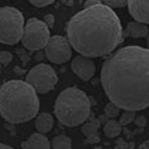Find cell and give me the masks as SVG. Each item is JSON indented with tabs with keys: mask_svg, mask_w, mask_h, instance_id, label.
I'll list each match as a JSON object with an SVG mask.
<instances>
[{
	"mask_svg": "<svg viewBox=\"0 0 149 149\" xmlns=\"http://www.w3.org/2000/svg\"><path fill=\"white\" fill-rule=\"evenodd\" d=\"M100 81L107 97L124 110L149 107V49L138 45L120 48L102 67Z\"/></svg>",
	"mask_w": 149,
	"mask_h": 149,
	"instance_id": "1",
	"label": "cell"
},
{
	"mask_svg": "<svg viewBox=\"0 0 149 149\" xmlns=\"http://www.w3.org/2000/svg\"><path fill=\"white\" fill-rule=\"evenodd\" d=\"M67 35L74 50L90 59L110 54L123 41L119 16L104 4L73 15L67 24Z\"/></svg>",
	"mask_w": 149,
	"mask_h": 149,
	"instance_id": "2",
	"label": "cell"
},
{
	"mask_svg": "<svg viewBox=\"0 0 149 149\" xmlns=\"http://www.w3.org/2000/svg\"><path fill=\"white\" fill-rule=\"evenodd\" d=\"M36 90L26 81L9 80L0 86V115L11 124L25 123L38 115Z\"/></svg>",
	"mask_w": 149,
	"mask_h": 149,
	"instance_id": "3",
	"label": "cell"
},
{
	"mask_svg": "<svg viewBox=\"0 0 149 149\" xmlns=\"http://www.w3.org/2000/svg\"><path fill=\"white\" fill-rule=\"evenodd\" d=\"M54 113L64 127H78L84 124L90 115V99L79 88H67L59 94L54 104Z\"/></svg>",
	"mask_w": 149,
	"mask_h": 149,
	"instance_id": "4",
	"label": "cell"
},
{
	"mask_svg": "<svg viewBox=\"0 0 149 149\" xmlns=\"http://www.w3.org/2000/svg\"><path fill=\"white\" fill-rule=\"evenodd\" d=\"M24 16L16 8H0V43L13 45L19 43L24 33Z\"/></svg>",
	"mask_w": 149,
	"mask_h": 149,
	"instance_id": "5",
	"label": "cell"
},
{
	"mask_svg": "<svg viewBox=\"0 0 149 149\" xmlns=\"http://www.w3.org/2000/svg\"><path fill=\"white\" fill-rule=\"evenodd\" d=\"M50 38V31L47 24L39 19L31 18L24 26L22 43L29 50L36 52L47 47Z\"/></svg>",
	"mask_w": 149,
	"mask_h": 149,
	"instance_id": "6",
	"label": "cell"
},
{
	"mask_svg": "<svg viewBox=\"0 0 149 149\" xmlns=\"http://www.w3.org/2000/svg\"><path fill=\"white\" fill-rule=\"evenodd\" d=\"M25 81L36 90V93L45 94L55 88L58 83V75L50 65L39 64L26 74Z\"/></svg>",
	"mask_w": 149,
	"mask_h": 149,
	"instance_id": "7",
	"label": "cell"
},
{
	"mask_svg": "<svg viewBox=\"0 0 149 149\" xmlns=\"http://www.w3.org/2000/svg\"><path fill=\"white\" fill-rule=\"evenodd\" d=\"M45 55L54 64H63L72 58V45L69 40L61 35L52 36L45 47Z\"/></svg>",
	"mask_w": 149,
	"mask_h": 149,
	"instance_id": "8",
	"label": "cell"
},
{
	"mask_svg": "<svg viewBox=\"0 0 149 149\" xmlns=\"http://www.w3.org/2000/svg\"><path fill=\"white\" fill-rule=\"evenodd\" d=\"M72 70L81 80L88 81L92 79L95 73V64L90 58L78 55L72 61Z\"/></svg>",
	"mask_w": 149,
	"mask_h": 149,
	"instance_id": "9",
	"label": "cell"
},
{
	"mask_svg": "<svg viewBox=\"0 0 149 149\" xmlns=\"http://www.w3.org/2000/svg\"><path fill=\"white\" fill-rule=\"evenodd\" d=\"M128 10L139 23L149 24V0H128Z\"/></svg>",
	"mask_w": 149,
	"mask_h": 149,
	"instance_id": "10",
	"label": "cell"
},
{
	"mask_svg": "<svg viewBox=\"0 0 149 149\" xmlns=\"http://www.w3.org/2000/svg\"><path fill=\"white\" fill-rule=\"evenodd\" d=\"M23 149H50L52 143H49L48 138L43 133H34L28 138L26 142L22 143Z\"/></svg>",
	"mask_w": 149,
	"mask_h": 149,
	"instance_id": "11",
	"label": "cell"
},
{
	"mask_svg": "<svg viewBox=\"0 0 149 149\" xmlns=\"http://www.w3.org/2000/svg\"><path fill=\"white\" fill-rule=\"evenodd\" d=\"M54 125V119L49 113H40L35 117V128L39 133H49Z\"/></svg>",
	"mask_w": 149,
	"mask_h": 149,
	"instance_id": "12",
	"label": "cell"
},
{
	"mask_svg": "<svg viewBox=\"0 0 149 149\" xmlns=\"http://www.w3.org/2000/svg\"><path fill=\"white\" fill-rule=\"evenodd\" d=\"M125 34L130 38H144L148 35V26L139 22H130L127 25Z\"/></svg>",
	"mask_w": 149,
	"mask_h": 149,
	"instance_id": "13",
	"label": "cell"
},
{
	"mask_svg": "<svg viewBox=\"0 0 149 149\" xmlns=\"http://www.w3.org/2000/svg\"><path fill=\"white\" fill-rule=\"evenodd\" d=\"M104 133L108 138H115L122 133V124L114 119L108 120L104 124Z\"/></svg>",
	"mask_w": 149,
	"mask_h": 149,
	"instance_id": "14",
	"label": "cell"
},
{
	"mask_svg": "<svg viewBox=\"0 0 149 149\" xmlns=\"http://www.w3.org/2000/svg\"><path fill=\"white\" fill-rule=\"evenodd\" d=\"M100 122H99V119H92V120L86 122L83 124L81 127V132L85 136H89V135H93V134H97L98 130H99V127H100Z\"/></svg>",
	"mask_w": 149,
	"mask_h": 149,
	"instance_id": "15",
	"label": "cell"
},
{
	"mask_svg": "<svg viewBox=\"0 0 149 149\" xmlns=\"http://www.w3.org/2000/svg\"><path fill=\"white\" fill-rule=\"evenodd\" d=\"M53 149H72V139L68 135H58L52 142Z\"/></svg>",
	"mask_w": 149,
	"mask_h": 149,
	"instance_id": "16",
	"label": "cell"
},
{
	"mask_svg": "<svg viewBox=\"0 0 149 149\" xmlns=\"http://www.w3.org/2000/svg\"><path fill=\"white\" fill-rule=\"evenodd\" d=\"M134 111L132 110H125L124 113L120 115V119H119V123L122 124V125H128L129 123H132L134 120Z\"/></svg>",
	"mask_w": 149,
	"mask_h": 149,
	"instance_id": "17",
	"label": "cell"
},
{
	"mask_svg": "<svg viewBox=\"0 0 149 149\" xmlns=\"http://www.w3.org/2000/svg\"><path fill=\"white\" fill-rule=\"evenodd\" d=\"M119 110L120 108H118L117 105H114L113 103H109V104L105 105V115L108 118H115L119 115Z\"/></svg>",
	"mask_w": 149,
	"mask_h": 149,
	"instance_id": "18",
	"label": "cell"
},
{
	"mask_svg": "<svg viewBox=\"0 0 149 149\" xmlns=\"http://www.w3.org/2000/svg\"><path fill=\"white\" fill-rule=\"evenodd\" d=\"M103 4L109 8H123L128 4V0H103Z\"/></svg>",
	"mask_w": 149,
	"mask_h": 149,
	"instance_id": "19",
	"label": "cell"
},
{
	"mask_svg": "<svg viewBox=\"0 0 149 149\" xmlns=\"http://www.w3.org/2000/svg\"><path fill=\"white\" fill-rule=\"evenodd\" d=\"M11 60H13V54H11V53H9V52L0 53V63L1 64L6 65V64H9Z\"/></svg>",
	"mask_w": 149,
	"mask_h": 149,
	"instance_id": "20",
	"label": "cell"
},
{
	"mask_svg": "<svg viewBox=\"0 0 149 149\" xmlns=\"http://www.w3.org/2000/svg\"><path fill=\"white\" fill-rule=\"evenodd\" d=\"M29 1L36 8H44V6L49 5V4L54 3V0H29Z\"/></svg>",
	"mask_w": 149,
	"mask_h": 149,
	"instance_id": "21",
	"label": "cell"
},
{
	"mask_svg": "<svg viewBox=\"0 0 149 149\" xmlns=\"http://www.w3.org/2000/svg\"><path fill=\"white\" fill-rule=\"evenodd\" d=\"M100 142V136L97 134H93V135H89V136H86V139H85V143L86 144H97Z\"/></svg>",
	"mask_w": 149,
	"mask_h": 149,
	"instance_id": "22",
	"label": "cell"
},
{
	"mask_svg": "<svg viewBox=\"0 0 149 149\" xmlns=\"http://www.w3.org/2000/svg\"><path fill=\"white\" fill-rule=\"evenodd\" d=\"M44 23L47 24V25H48L49 28H52L53 25H54V16H53L52 14H49V15H45Z\"/></svg>",
	"mask_w": 149,
	"mask_h": 149,
	"instance_id": "23",
	"label": "cell"
},
{
	"mask_svg": "<svg viewBox=\"0 0 149 149\" xmlns=\"http://www.w3.org/2000/svg\"><path fill=\"white\" fill-rule=\"evenodd\" d=\"M134 122H135V124H136L138 127L143 128V127H146V124H147V119L140 115V117H138L136 119H134Z\"/></svg>",
	"mask_w": 149,
	"mask_h": 149,
	"instance_id": "24",
	"label": "cell"
},
{
	"mask_svg": "<svg viewBox=\"0 0 149 149\" xmlns=\"http://www.w3.org/2000/svg\"><path fill=\"white\" fill-rule=\"evenodd\" d=\"M98 4H102L99 0H86L84 3V8H90V6H94V5H98Z\"/></svg>",
	"mask_w": 149,
	"mask_h": 149,
	"instance_id": "25",
	"label": "cell"
},
{
	"mask_svg": "<svg viewBox=\"0 0 149 149\" xmlns=\"http://www.w3.org/2000/svg\"><path fill=\"white\" fill-rule=\"evenodd\" d=\"M0 149H14V148H11V147H9V146H6V144L0 143Z\"/></svg>",
	"mask_w": 149,
	"mask_h": 149,
	"instance_id": "26",
	"label": "cell"
},
{
	"mask_svg": "<svg viewBox=\"0 0 149 149\" xmlns=\"http://www.w3.org/2000/svg\"><path fill=\"white\" fill-rule=\"evenodd\" d=\"M140 149H149V143H148V142L143 143L142 146H140Z\"/></svg>",
	"mask_w": 149,
	"mask_h": 149,
	"instance_id": "27",
	"label": "cell"
},
{
	"mask_svg": "<svg viewBox=\"0 0 149 149\" xmlns=\"http://www.w3.org/2000/svg\"><path fill=\"white\" fill-rule=\"evenodd\" d=\"M114 149H125V148H124V147H122V146H117V147H115Z\"/></svg>",
	"mask_w": 149,
	"mask_h": 149,
	"instance_id": "28",
	"label": "cell"
},
{
	"mask_svg": "<svg viewBox=\"0 0 149 149\" xmlns=\"http://www.w3.org/2000/svg\"><path fill=\"white\" fill-rule=\"evenodd\" d=\"M93 149H103V148H100V147H95V148H93Z\"/></svg>",
	"mask_w": 149,
	"mask_h": 149,
	"instance_id": "29",
	"label": "cell"
},
{
	"mask_svg": "<svg viewBox=\"0 0 149 149\" xmlns=\"http://www.w3.org/2000/svg\"><path fill=\"white\" fill-rule=\"evenodd\" d=\"M147 142H148V143H149V139H148V140H147Z\"/></svg>",
	"mask_w": 149,
	"mask_h": 149,
	"instance_id": "30",
	"label": "cell"
},
{
	"mask_svg": "<svg viewBox=\"0 0 149 149\" xmlns=\"http://www.w3.org/2000/svg\"><path fill=\"white\" fill-rule=\"evenodd\" d=\"M0 72H1V68H0Z\"/></svg>",
	"mask_w": 149,
	"mask_h": 149,
	"instance_id": "31",
	"label": "cell"
}]
</instances>
